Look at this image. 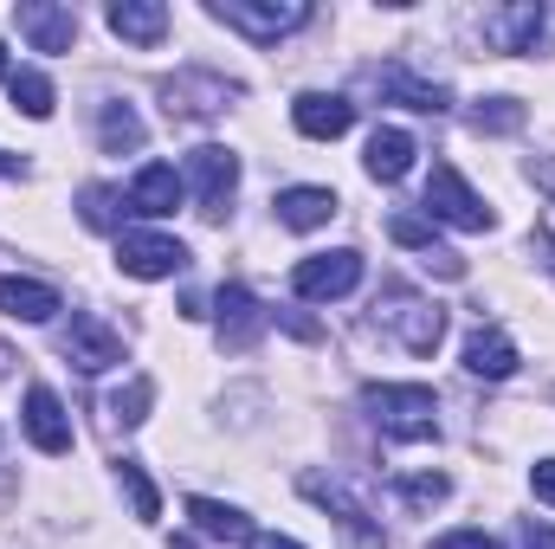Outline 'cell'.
I'll return each mask as SVG.
<instances>
[{"mask_svg": "<svg viewBox=\"0 0 555 549\" xmlns=\"http://www.w3.org/2000/svg\"><path fill=\"white\" fill-rule=\"evenodd\" d=\"M433 549H504L498 537H485V531H452V537H439Z\"/></svg>", "mask_w": 555, "mask_h": 549, "instance_id": "obj_32", "label": "cell"}, {"mask_svg": "<svg viewBox=\"0 0 555 549\" xmlns=\"http://www.w3.org/2000/svg\"><path fill=\"white\" fill-rule=\"evenodd\" d=\"M0 78H13V72H7V52H0Z\"/></svg>", "mask_w": 555, "mask_h": 549, "instance_id": "obj_39", "label": "cell"}, {"mask_svg": "<svg viewBox=\"0 0 555 549\" xmlns=\"http://www.w3.org/2000/svg\"><path fill=\"white\" fill-rule=\"evenodd\" d=\"M472 130L478 137H511V130H524V104L517 98H485V104H472Z\"/></svg>", "mask_w": 555, "mask_h": 549, "instance_id": "obj_26", "label": "cell"}, {"mask_svg": "<svg viewBox=\"0 0 555 549\" xmlns=\"http://www.w3.org/2000/svg\"><path fill=\"white\" fill-rule=\"evenodd\" d=\"M117 478H124V491H130V505H137V518H142V524H149V518H162V498H155V485L142 478V465H137V459H124V465H117Z\"/></svg>", "mask_w": 555, "mask_h": 549, "instance_id": "obj_30", "label": "cell"}, {"mask_svg": "<svg viewBox=\"0 0 555 549\" xmlns=\"http://www.w3.org/2000/svg\"><path fill=\"white\" fill-rule=\"evenodd\" d=\"M362 408H369V420L388 439H401V446L439 439V401L420 382H375V388H362Z\"/></svg>", "mask_w": 555, "mask_h": 549, "instance_id": "obj_1", "label": "cell"}, {"mask_svg": "<svg viewBox=\"0 0 555 549\" xmlns=\"http://www.w3.org/2000/svg\"><path fill=\"white\" fill-rule=\"evenodd\" d=\"M524 549H555V524H524Z\"/></svg>", "mask_w": 555, "mask_h": 549, "instance_id": "obj_35", "label": "cell"}, {"mask_svg": "<svg viewBox=\"0 0 555 549\" xmlns=\"http://www.w3.org/2000/svg\"><path fill=\"white\" fill-rule=\"evenodd\" d=\"M291 124L310 142H336L356 124V104H349V98H330V91H304V98L291 104Z\"/></svg>", "mask_w": 555, "mask_h": 549, "instance_id": "obj_15", "label": "cell"}, {"mask_svg": "<svg viewBox=\"0 0 555 549\" xmlns=\"http://www.w3.org/2000/svg\"><path fill=\"white\" fill-rule=\"evenodd\" d=\"M181 181H194L201 214H207V220H220V214H227V201H233V188H240V155H233V149H220V142H201V149L188 155V175H181Z\"/></svg>", "mask_w": 555, "mask_h": 549, "instance_id": "obj_6", "label": "cell"}, {"mask_svg": "<svg viewBox=\"0 0 555 549\" xmlns=\"http://www.w3.org/2000/svg\"><path fill=\"white\" fill-rule=\"evenodd\" d=\"M395 491H401L414 511H426V505H446V498H452V478H446V472H414V478H401Z\"/></svg>", "mask_w": 555, "mask_h": 549, "instance_id": "obj_28", "label": "cell"}, {"mask_svg": "<svg viewBox=\"0 0 555 549\" xmlns=\"http://www.w3.org/2000/svg\"><path fill=\"white\" fill-rule=\"evenodd\" d=\"M375 323H382L388 336H401V349H414V356H433L439 336H446V310H439L433 297H420L414 284H382Z\"/></svg>", "mask_w": 555, "mask_h": 549, "instance_id": "obj_2", "label": "cell"}, {"mask_svg": "<svg viewBox=\"0 0 555 549\" xmlns=\"http://www.w3.org/2000/svg\"><path fill=\"white\" fill-rule=\"evenodd\" d=\"M13 20H20V33L33 39V52H72V39H78V13H72V7L20 0V7H13Z\"/></svg>", "mask_w": 555, "mask_h": 549, "instance_id": "obj_13", "label": "cell"}, {"mask_svg": "<svg viewBox=\"0 0 555 549\" xmlns=\"http://www.w3.org/2000/svg\"><path fill=\"white\" fill-rule=\"evenodd\" d=\"M543 26H550V7L543 0H517V7H485L478 13V33H485L491 52H537Z\"/></svg>", "mask_w": 555, "mask_h": 549, "instance_id": "obj_5", "label": "cell"}, {"mask_svg": "<svg viewBox=\"0 0 555 549\" xmlns=\"http://www.w3.org/2000/svg\"><path fill=\"white\" fill-rule=\"evenodd\" d=\"M388 240H395V246H414V253H426V259H433V253H446V246L433 240V227L414 220V214H395V220H388Z\"/></svg>", "mask_w": 555, "mask_h": 549, "instance_id": "obj_31", "label": "cell"}, {"mask_svg": "<svg viewBox=\"0 0 555 549\" xmlns=\"http://www.w3.org/2000/svg\"><path fill=\"white\" fill-rule=\"evenodd\" d=\"M149 401H155V388L137 375V382H124V388L104 401V413H111V426H137L142 413H149Z\"/></svg>", "mask_w": 555, "mask_h": 549, "instance_id": "obj_27", "label": "cell"}, {"mask_svg": "<svg viewBox=\"0 0 555 549\" xmlns=\"http://www.w3.org/2000/svg\"><path fill=\"white\" fill-rule=\"evenodd\" d=\"M65 356H72L85 375H104V369H117V362H124V336H117L111 323H98L91 310H78V317H72V330H65Z\"/></svg>", "mask_w": 555, "mask_h": 549, "instance_id": "obj_10", "label": "cell"}, {"mask_svg": "<svg viewBox=\"0 0 555 549\" xmlns=\"http://www.w3.org/2000/svg\"><path fill=\"white\" fill-rule=\"evenodd\" d=\"M530 246L543 253V266H550V272H555V233H550V227H537V240H530Z\"/></svg>", "mask_w": 555, "mask_h": 549, "instance_id": "obj_37", "label": "cell"}, {"mask_svg": "<svg viewBox=\"0 0 555 549\" xmlns=\"http://www.w3.org/2000/svg\"><path fill=\"white\" fill-rule=\"evenodd\" d=\"M246 549H304V544H297V537H272V531H259Z\"/></svg>", "mask_w": 555, "mask_h": 549, "instance_id": "obj_36", "label": "cell"}, {"mask_svg": "<svg viewBox=\"0 0 555 549\" xmlns=\"http://www.w3.org/2000/svg\"><path fill=\"white\" fill-rule=\"evenodd\" d=\"M117 266L130 278H181L194 253L175 233H117Z\"/></svg>", "mask_w": 555, "mask_h": 549, "instance_id": "obj_7", "label": "cell"}, {"mask_svg": "<svg viewBox=\"0 0 555 549\" xmlns=\"http://www.w3.org/2000/svg\"><path fill=\"white\" fill-rule=\"evenodd\" d=\"M98 142H104L111 155L142 149V117L130 111V104H104V111H98Z\"/></svg>", "mask_w": 555, "mask_h": 549, "instance_id": "obj_24", "label": "cell"}, {"mask_svg": "<svg viewBox=\"0 0 555 549\" xmlns=\"http://www.w3.org/2000/svg\"><path fill=\"white\" fill-rule=\"evenodd\" d=\"M426 214L446 220V227H459V233H491L498 227V214L485 207V194H472V181L452 162H433V175H426Z\"/></svg>", "mask_w": 555, "mask_h": 549, "instance_id": "obj_3", "label": "cell"}, {"mask_svg": "<svg viewBox=\"0 0 555 549\" xmlns=\"http://www.w3.org/2000/svg\"><path fill=\"white\" fill-rule=\"evenodd\" d=\"M0 310L20 317V323H46L59 317V291L39 284V278H20V272H0Z\"/></svg>", "mask_w": 555, "mask_h": 549, "instance_id": "obj_19", "label": "cell"}, {"mask_svg": "<svg viewBox=\"0 0 555 549\" xmlns=\"http://www.w3.org/2000/svg\"><path fill=\"white\" fill-rule=\"evenodd\" d=\"M181 194H188V181H181L168 162H149L137 181H130V207H137V214H149V220L175 214V207H181Z\"/></svg>", "mask_w": 555, "mask_h": 549, "instance_id": "obj_17", "label": "cell"}, {"mask_svg": "<svg viewBox=\"0 0 555 549\" xmlns=\"http://www.w3.org/2000/svg\"><path fill=\"white\" fill-rule=\"evenodd\" d=\"M362 284V253H317V259H304L297 272H291V291L297 297H310V304H330V297H349Z\"/></svg>", "mask_w": 555, "mask_h": 549, "instance_id": "obj_8", "label": "cell"}, {"mask_svg": "<svg viewBox=\"0 0 555 549\" xmlns=\"http://www.w3.org/2000/svg\"><path fill=\"white\" fill-rule=\"evenodd\" d=\"M104 20H111V33L130 39V46H155V39L168 33V7H162V0H117Z\"/></svg>", "mask_w": 555, "mask_h": 549, "instance_id": "obj_21", "label": "cell"}, {"mask_svg": "<svg viewBox=\"0 0 555 549\" xmlns=\"http://www.w3.org/2000/svg\"><path fill=\"white\" fill-rule=\"evenodd\" d=\"M465 369H472V375H485V382H504V375L517 369V343H511L504 330L478 323V330L465 336Z\"/></svg>", "mask_w": 555, "mask_h": 549, "instance_id": "obj_20", "label": "cell"}, {"mask_svg": "<svg viewBox=\"0 0 555 549\" xmlns=\"http://www.w3.org/2000/svg\"><path fill=\"white\" fill-rule=\"evenodd\" d=\"M369 85H375L382 98L408 104V111H426V117H439V111L452 104V91H446V85H433V78H414L408 65H375V72H369Z\"/></svg>", "mask_w": 555, "mask_h": 549, "instance_id": "obj_14", "label": "cell"}, {"mask_svg": "<svg viewBox=\"0 0 555 549\" xmlns=\"http://www.w3.org/2000/svg\"><path fill=\"white\" fill-rule=\"evenodd\" d=\"M7 91H13V111H26L33 124H46V117H52V85H46V72H13V78H7Z\"/></svg>", "mask_w": 555, "mask_h": 549, "instance_id": "obj_25", "label": "cell"}, {"mask_svg": "<svg viewBox=\"0 0 555 549\" xmlns=\"http://www.w3.org/2000/svg\"><path fill=\"white\" fill-rule=\"evenodd\" d=\"M530 181H537V194H550L555 207V155H530Z\"/></svg>", "mask_w": 555, "mask_h": 549, "instance_id": "obj_34", "label": "cell"}, {"mask_svg": "<svg viewBox=\"0 0 555 549\" xmlns=\"http://www.w3.org/2000/svg\"><path fill=\"white\" fill-rule=\"evenodd\" d=\"M233 91H240V85H227L220 72H175V78H162L168 117H220Z\"/></svg>", "mask_w": 555, "mask_h": 549, "instance_id": "obj_9", "label": "cell"}, {"mask_svg": "<svg viewBox=\"0 0 555 549\" xmlns=\"http://www.w3.org/2000/svg\"><path fill=\"white\" fill-rule=\"evenodd\" d=\"M188 518H194V531H201V537H220V544H253L246 511H233V505H220V498H188Z\"/></svg>", "mask_w": 555, "mask_h": 549, "instance_id": "obj_22", "label": "cell"}, {"mask_svg": "<svg viewBox=\"0 0 555 549\" xmlns=\"http://www.w3.org/2000/svg\"><path fill=\"white\" fill-rule=\"evenodd\" d=\"M20 426H26V439H33L46 459H65V452H72V420H65V401H59L52 388H26Z\"/></svg>", "mask_w": 555, "mask_h": 549, "instance_id": "obj_11", "label": "cell"}, {"mask_svg": "<svg viewBox=\"0 0 555 549\" xmlns=\"http://www.w3.org/2000/svg\"><path fill=\"white\" fill-rule=\"evenodd\" d=\"M530 491H537L543 505H555V459H537V465H530Z\"/></svg>", "mask_w": 555, "mask_h": 549, "instance_id": "obj_33", "label": "cell"}, {"mask_svg": "<svg viewBox=\"0 0 555 549\" xmlns=\"http://www.w3.org/2000/svg\"><path fill=\"white\" fill-rule=\"evenodd\" d=\"M207 13H214L220 26L246 33V39H284V33H297V26H310V7H304V0H214Z\"/></svg>", "mask_w": 555, "mask_h": 549, "instance_id": "obj_4", "label": "cell"}, {"mask_svg": "<svg viewBox=\"0 0 555 549\" xmlns=\"http://www.w3.org/2000/svg\"><path fill=\"white\" fill-rule=\"evenodd\" d=\"M272 207H278V227H291V233H317V227L336 220V194L330 188H284Z\"/></svg>", "mask_w": 555, "mask_h": 549, "instance_id": "obj_18", "label": "cell"}, {"mask_svg": "<svg viewBox=\"0 0 555 549\" xmlns=\"http://www.w3.org/2000/svg\"><path fill=\"white\" fill-rule=\"evenodd\" d=\"M214 310H220V343L227 349H253L259 343V297L246 291V284H220V297H214Z\"/></svg>", "mask_w": 555, "mask_h": 549, "instance_id": "obj_16", "label": "cell"}, {"mask_svg": "<svg viewBox=\"0 0 555 549\" xmlns=\"http://www.w3.org/2000/svg\"><path fill=\"white\" fill-rule=\"evenodd\" d=\"M297 491H304L310 505H323V511H330V518H336V524H343V531H349L362 549H382V531L369 524V511H362V505H356V498H349L336 478H323V472H304V478H297Z\"/></svg>", "mask_w": 555, "mask_h": 549, "instance_id": "obj_12", "label": "cell"}, {"mask_svg": "<svg viewBox=\"0 0 555 549\" xmlns=\"http://www.w3.org/2000/svg\"><path fill=\"white\" fill-rule=\"evenodd\" d=\"M0 175H20V162H13V155H0Z\"/></svg>", "mask_w": 555, "mask_h": 549, "instance_id": "obj_38", "label": "cell"}, {"mask_svg": "<svg viewBox=\"0 0 555 549\" xmlns=\"http://www.w3.org/2000/svg\"><path fill=\"white\" fill-rule=\"evenodd\" d=\"M362 168H369L375 181H401V175L414 168V137H408V130H375V137H369V155H362Z\"/></svg>", "mask_w": 555, "mask_h": 549, "instance_id": "obj_23", "label": "cell"}, {"mask_svg": "<svg viewBox=\"0 0 555 549\" xmlns=\"http://www.w3.org/2000/svg\"><path fill=\"white\" fill-rule=\"evenodd\" d=\"M78 214H85V227L117 233V188H85L78 194Z\"/></svg>", "mask_w": 555, "mask_h": 549, "instance_id": "obj_29", "label": "cell"}]
</instances>
